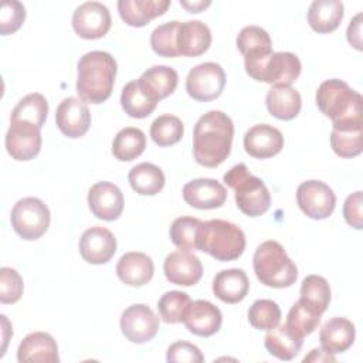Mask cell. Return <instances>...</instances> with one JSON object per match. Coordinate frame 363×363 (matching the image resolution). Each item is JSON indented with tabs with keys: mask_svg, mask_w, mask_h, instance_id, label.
I'll return each mask as SVG.
<instances>
[{
	"mask_svg": "<svg viewBox=\"0 0 363 363\" xmlns=\"http://www.w3.org/2000/svg\"><path fill=\"white\" fill-rule=\"evenodd\" d=\"M234 123L221 111L201 115L193 130V156L204 167L220 166L231 152Z\"/></svg>",
	"mask_w": 363,
	"mask_h": 363,
	"instance_id": "6da1fadb",
	"label": "cell"
},
{
	"mask_svg": "<svg viewBox=\"0 0 363 363\" xmlns=\"http://www.w3.org/2000/svg\"><path fill=\"white\" fill-rule=\"evenodd\" d=\"M118 65L106 51H89L77 65V94L82 102L102 104L113 89Z\"/></svg>",
	"mask_w": 363,
	"mask_h": 363,
	"instance_id": "7a4b0ae2",
	"label": "cell"
},
{
	"mask_svg": "<svg viewBox=\"0 0 363 363\" xmlns=\"http://www.w3.org/2000/svg\"><path fill=\"white\" fill-rule=\"evenodd\" d=\"M319 111L330 118L332 125L363 123L362 95L349 86L347 82L332 78L323 81L315 95Z\"/></svg>",
	"mask_w": 363,
	"mask_h": 363,
	"instance_id": "3957f363",
	"label": "cell"
},
{
	"mask_svg": "<svg viewBox=\"0 0 363 363\" xmlns=\"http://www.w3.org/2000/svg\"><path fill=\"white\" fill-rule=\"evenodd\" d=\"M197 250L217 261H234L245 250V235L231 221L221 218L203 221L197 235Z\"/></svg>",
	"mask_w": 363,
	"mask_h": 363,
	"instance_id": "277c9868",
	"label": "cell"
},
{
	"mask_svg": "<svg viewBox=\"0 0 363 363\" xmlns=\"http://www.w3.org/2000/svg\"><path fill=\"white\" fill-rule=\"evenodd\" d=\"M254 272L261 284L271 288H288L298 278V268L284 247L274 240L264 241L252 258Z\"/></svg>",
	"mask_w": 363,
	"mask_h": 363,
	"instance_id": "5b68a950",
	"label": "cell"
},
{
	"mask_svg": "<svg viewBox=\"0 0 363 363\" xmlns=\"http://www.w3.org/2000/svg\"><path fill=\"white\" fill-rule=\"evenodd\" d=\"M224 183L234 190L235 204L248 217H258L268 211L271 194L265 183L251 174L244 163L234 164L224 174Z\"/></svg>",
	"mask_w": 363,
	"mask_h": 363,
	"instance_id": "8992f818",
	"label": "cell"
},
{
	"mask_svg": "<svg viewBox=\"0 0 363 363\" xmlns=\"http://www.w3.org/2000/svg\"><path fill=\"white\" fill-rule=\"evenodd\" d=\"M245 72L255 81L274 86H291L301 74L302 65L294 52H272L255 61H244Z\"/></svg>",
	"mask_w": 363,
	"mask_h": 363,
	"instance_id": "52a82bcc",
	"label": "cell"
},
{
	"mask_svg": "<svg viewBox=\"0 0 363 363\" xmlns=\"http://www.w3.org/2000/svg\"><path fill=\"white\" fill-rule=\"evenodd\" d=\"M10 221L13 230L23 240H37L50 227L51 216L48 207L37 197L20 199L11 208Z\"/></svg>",
	"mask_w": 363,
	"mask_h": 363,
	"instance_id": "ba28073f",
	"label": "cell"
},
{
	"mask_svg": "<svg viewBox=\"0 0 363 363\" xmlns=\"http://www.w3.org/2000/svg\"><path fill=\"white\" fill-rule=\"evenodd\" d=\"M225 86V72L217 62H201L193 67L186 77L189 96L199 102L218 98Z\"/></svg>",
	"mask_w": 363,
	"mask_h": 363,
	"instance_id": "9c48e42d",
	"label": "cell"
},
{
	"mask_svg": "<svg viewBox=\"0 0 363 363\" xmlns=\"http://www.w3.org/2000/svg\"><path fill=\"white\" fill-rule=\"evenodd\" d=\"M296 203L303 214L313 220L328 218L336 206L333 190L320 180H306L296 189Z\"/></svg>",
	"mask_w": 363,
	"mask_h": 363,
	"instance_id": "30bf717a",
	"label": "cell"
},
{
	"mask_svg": "<svg viewBox=\"0 0 363 363\" xmlns=\"http://www.w3.org/2000/svg\"><path fill=\"white\" fill-rule=\"evenodd\" d=\"M121 330L132 343H146L152 340L159 330V318L145 303L128 306L121 315Z\"/></svg>",
	"mask_w": 363,
	"mask_h": 363,
	"instance_id": "8fae6325",
	"label": "cell"
},
{
	"mask_svg": "<svg viewBox=\"0 0 363 363\" xmlns=\"http://www.w3.org/2000/svg\"><path fill=\"white\" fill-rule=\"evenodd\" d=\"M111 13L99 1H85L72 14V28L81 38H102L111 28Z\"/></svg>",
	"mask_w": 363,
	"mask_h": 363,
	"instance_id": "7c38bea8",
	"label": "cell"
},
{
	"mask_svg": "<svg viewBox=\"0 0 363 363\" xmlns=\"http://www.w3.org/2000/svg\"><path fill=\"white\" fill-rule=\"evenodd\" d=\"M6 149L14 160L26 162L34 159L41 149L40 128L23 121H10V128L6 133Z\"/></svg>",
	"mask_w": 363,
	"mask_h": 363,
	"instance_id": "4fadbf2b",
	"label": "cell"
},
{
	"mask_svg": "<svg viewBox=\"0 0 363 363\" xmlns=\"http://www.w3.org/2000/svg\"><path fill=\"white\" fill-rule=\"evenodd\" d=\"M88 207L96 218L113 221L123 211V194L116 184L98 182L88 191Z\"/></svg>",
	"mask_w": 363,
	"mask_h": 363,
	"instance_id": "5bb4252c",
	"label": "cell"
},
{
	"mask_svg": "<svg viewBox=\"0 0 363 363\" xmlns=\"http://www.w3.org/2000/svg\"><path fill=\"white\" fill-rule=\"evenodd\" d=\"M163 271L169 282L180 286L196 285L203 275V265L197 255L190 251H173L163 262Z\"/></svg>",
	"mask_w": 363,
	"mask_h": 363,
	"instance_id": "9a60e30c",
	"label": "cell"
},
{
	"mask_svg": "<svg viewBox=\"0 0 363 363\" xmlns=\"http://www.w3.org/2000/svg\"><path fill=\"white\" fill-rule=\"evenodd\" d=\"M55 123L62 135L71 139L81 138L91 126V112L81 99L69 96L60 102L55 112Z\"/></svg>",
	"mask_w": 363,
	"mask_h": 363,
	"instance_id": "2e32d148",
	"label": "cell"
},
{
	"mask_svg": "<svg viewBox=\"0 0 363 363\" xmlns=\"http://www.w3.org/2000/svg\"><path fill=\"white\" fill-rule=\"evenodd\" d=\"M116 252V238L105 227L94 225L79 238V254L89 264H105Z\"/></svg>",
	"mask_w": 363,
	"mask_h": 363,
	"instance_id": "e0dca14e",
	"label": "cell"
},
{
	"mask_svg": "<svg viewBox=\"0 0 363 363\" xmlns=\"http://www.w3.org/2000/svg\"><path fill=\"white\" fill-rule=\"evenodd\" d=\"M184 201L199 210L221 207L227 200L225 187L216 179H194L183 186Z\"/></svg>",
	"mask_w": 363,
	"mask_h": 363,
	"instance_id": "ac0fdd59",
	"label": "cell"
},
{
	"mask_svg": "<svg viewBox=\"0 0 363 363\" xmlns=\"http://www.w3.org/2000/svg\"><path fill=\"white\" fill-rule=\"evenodd\" d=\"M183 323L190 333L201 337H208L217 333L223 323L221 311L206 299H197L190 302Z\"/></svg>",
	"mask_w": 363,
	"mask_h": 363,
	"instance_id": "d6986e66",
	"label": "cell"
},
{
	"mask_svg": "<svg viewBox=\"0 0 363 363\" xmlns=\"http://www.w3.org/2000/svg\"><path fill=\"white\" fill-rule=\"evenodd\" d=\"M284 147V136L279 129L268 123L251 126L244 135V149L255 159H269Z\"/></svg>",
	"mask_w": 363,
	"mask_h": 363,
	"instance_id": "ffe728a7",
	"label": "cell"
},
{
	"mask_svg": "<svg viewBox=\"0 0 363 363\" xmlns=\"http://www.w3.org/2000/svg\"><path fill=\"white\" fill-rule=\"evenodd\" d=\"M211 45V31L207 24L200 20H187L179 24L176 35V47L179 55L199 57Z\"/></svg>",
	"mask_w": 363,
	"mask_h": 363,
	"instance_id": "44dd1931",
	"label": "cell"
},
{
	"mask_svg": "<svg viewBox=\"0 0 363 363\" xmlns=\"http://www.w3.org/2000/svg\"><path fill=\"white\" fill-rule=\"evenodd\" d=\"M179 75L169 65H153L147 68L138 79L142 92L155 102L172 95L177 86Z\"/></svg>",
	"mask_w": 363,
	"mask_h": 363,
	"instance_id": "7402d4cb",
	"label": "cell"
},
{
	"mask_svg": "<svg viewBox=\"0 0 363 363\" xmlns=\"http://www.w3.org/2000/svg\"><path fill=\"white\" fill-rule=\"evenodd\" d=\"M17 360L20 363H58V346L55 339L45 332H33L18 345Z\"/></svg>",
	"mask_w": 363,
	"mask_h": 363,
	"instance_id": "603a6c76",
	"label": "cell"
},
{
	"mask_svg": "<svg viewBox=\"0 0 363 363\" xmlns=\"http://www.w3.org/2000/svg\"><path fill=\"white\" fill-rule=\"evenodd\" d=\"M354 337V325L349 319L340 316L330 318L319 330L320 347L330 354L346 352L353 345Z\"/></svg>",
	"mask_w": 363,
	"mask_h": 363,
	"instance_id": "cb8c5ba5",
	"label": "cell"
},
{
	"mask_svg": "<svg viewBox=\"0 0 363 363\" xmlns=\"http://www.w3.org/2000/svg\"><path fill=\"white\" fill-rule=\"evenodd\" d=\"M155 274V265L145 252L130 251L123 254L116 264L118 278L129 286H142L147 284Z\"/></svg>",
	"mask_w": 363,
	"mask_h": 363,
	"instance_id": "d4e9b609",
	"label": "cell"
},
{
	"mask_svg": "<svg viewBox=\"0 0 363 363\" xmlns=\"http://www.w3.org/2000/svg\"><path fill=\"white\" fill-rule=\"evenodd\" d=\"M170 0H119L118 11L121 18L130 27H143L150 20L163 16Z\"/></svg>",
	"mask_w": 363,
	"mask_h": 363,
	"instance_id": "484cf974",
	"label": "cell"
},
{
	"mask_svg": "<svg viewBox=\"0 0 363 363\" xmlns=\"http://www.w3.org/2000/svg\"><path fill=\"white\" fill-rule=\"evenodd\" d=\"M250 289L247 274L240 268L220 271L213 281V294L225 303L241 302Z\"/></svg>",
	"mask_w": 363,
	"mask_h": 363,
	"instance_id": "4316f807",
	"label": "cell"
},
{
	"mask_svg": "<svg viewBox=\"0 0 363 363\" xmlns=\"http://www.w3.org/2000/svg\"><path fill=\"white\" fill-rule=\"evenodd\" d=\"M265 349L279 360H292L302 349L303 337L295 333L286 323L269 329L264 339Z\"/></svg>",
	"mask_w": 363,
	"mask_h": 363,
	"instance_id": "83f0119b",
	"label": "cell"
},
{
	"mask_svg": "<svg viewBox=\"0 0 363 363\" xmlns=\"http://www.w3.org/2000/svg\"><path fill=\"white\" fill-rule=\"evenodd\" d=\"M345 14L343 3L339 0H315L308 9V23L316 33L335 31Z\"/></svg>",
	"mask_w": 363,
	"mask_h": 363,
	"instance_id": "f1b7e54d",
	"label": "cell"
},
{
	"mask_svg": "<svg viewBox=\"0 0 363 363\" xmlns=\"http://www.w3.org/2000/svg\"><path fill=\"white\" fill-rule=\"evenodd\" d=\"M268 112L281 121L298 116L302 106L301 94L292 86H272L265 96Z\"/></svg>",
	"mask_w": 363,
	"mask_h": 363,
	"instance_id": "f546056e",
	"label": "cell"
},
{
	"mask_svg": "<svg viewBox=\"0 0 363 363\" xmlns=\"http://www.w3.org/2000/svg\"><path fill=\"white\" fill-rule=\"evenodd\" d=\"M363 123L332 125L330 146L333 152L345 159L356 157L363 150Z\"/></svg>",
	"mask_w": 363,
	"mask_h": 363,
	"instance_id": "4dcf8cb0",
	"label": "cell"
},
{
	"mask_svg": "<svg viewBox=\"0 0 363 363\" xmlns=\"http://www.w3.org/2000/svg\"><path fill=\"white\" fill-rule=\"evenodd\" d=\"M237 48L244 55V61H255L272 54L269 34L258 26H247L237 35Z\"/></svg>",
	"mask_w": 363,
	"mask_h": 363,
	"instance_id": "1f68e13d",
	"label": "cell"
},
{
	"mask_svg": "<svg viewBox=\"0 0 363 363\" xmlns=\"http://www.w3.org/2000/svg\"><path fill=\"white\" fill-rule=\"evenodd\" d=\"M130 187L140 196H155L164 187V173L153 163L143 162L129 170Z\"/></svg>",
	"mask_w": 363,
	"mask_h": 363,
	"instance_id": "d6a6232c",
	"label": "cell"
},
{
	"mask_svg": "<svg viewBox=\"0 0 363 363\" xmlns=\"http://www.w3.org/2000/svg\"><path fill=\"white\" fill-rule=\"evenodd\" d=\"M146 147V136L139 128L128 126L121 129L112 142V155L121 162H130L139 157Z\"/></svg>",
	"mask_w": 363,
	"mask_h": 363,
	"instance_id": "836d02e7",
	"label": "cell"
},
{
	"mask_svg": "<svg viewBox=\"0 0 363 363\" xmlns=\"http://www.w3.org/2000/svg\"><path fill=\"white\" fill-rule=\"evenodd\" d=\"M299 301L313 312L322 315L330 303V286L320 275H308L301 285Z\"/></svg>",
	"mask_w": 363,
	"mask_h": 363,
	"instance_id": "e575fe53",
	"label": "cell"
},
{
	"mask_svg": "<svg viewBox=\"0 0 363 363\" xmlns=\"http://www.w3.org/2000/svg\"><path fill=\"white\" fill-rule=\"evenodd\" d=\"M48 113V102L44 95L38 92H33L26 95L18 101L11 112L10 121H23L35 125L37 128H43L45 123Z\"/></svg>",
	"mask_w": 363,
	"mask_h": 363,
	"instance_id": "d590c367",
	"label": "cell"
},
{
	"mask_svg": "<svg viewBox=\"0 0 363 363\" xmlns=\"http://www.w3.org/2000/svg\"><path fill=\"white\" fill-rule=\"evenodd\" d=\"M121 105L125 113L130 118L142 119L149 116L155 109L157 102L147 98L138 85V81H129L121 94Z\"/></svg>",
	"mask_w": 363,
	"mask_h": 363,
	"instance_id": "8d00e7d4",
	"label": "cell"
},
{
	"mask_svg": "<svg viewBox=\"0 0 363 363\" xmlns=\"http://www.w3.org/2000/svg\"><path fill=\"white\" fill-rule=\"evenodd\" d=\"M183 133V122L180 121V118L170 113L157 116L150 125V138L160 147L176 145L182 140Z\"/></svg>",
	"mask_w": 363,
	"mask_h": 363,
	"instance_id": "74e56055",
	"label": "cell"
},
{
	"mask_svg": "<svg viewBox=\"0 0 363 363\" xmlns=\"http://www.w3.org/2000/svg\"><path fill=\"white\" fill-rule=\"evenodd\" d=\"M201 220L194 217H177L170 225V240L172 242L183 251L197 250V235L201 225Z\"/></svg>",
	"mask_w": 363,
	"mask_h": 363,
	"instance_id": "f35d334b",
	"label": "cell"
},
{
	"mask_svg": "<svg viewBox=\"0 0 363 363\" xmlns=\"http://www.w3.org/2000/svg\"><path fill=\"white\" fill-rule=\"evenodd\" d=\"M190 296L182 291H169L157 302L159 316L164 323H180L190 305Z\"/></svg>",
	"mask_w": 363,
	"mask_h": 363,
	"instance_id": "ab89813d",
	"label": "cell"
},
{
	"mask_svg": "<svg viewBox=\"0 0 363 363\" xmlns=\"http://www.w3.org/2000/svg\"><path fill=\"white\" fill-rule=\"evenodd\" d=\"M180 21L173 20L164 24L157 26L150 34V47L152 50L166 58H176L179 57V51L176 47V35Z\"/></svg>",
	"mask_w": 363,
	"mask_h": 363,
	"instance_id": "60d3db41",
	"label": "cell"
},
{
	"mask_svg": "<svg viewBox=\"0 0 363 363\" xmlns=\"http://www.w3.org/2000/svg\"><path fill=\"white\" fill-rule=\"evenodd\" d=\"M281 320V309L271 299H257L248 309V322L258 330H269Z\"/></svg>",
	"mask_w": 363,
	"mask_h": 363,
	"instance_id": "b9f144b4",
	"label": "cell"
},
{
	"mask_svg": "<svg viewBox=\"0 0 363 363\" xmlns=\"http://www.w3.org/2000/svg\"><path fill=\"white\" fill-rule=\"evenodd\" d=\"M319 313L313 312L311 308L303 305L299 299L292 305V308L288 312L286 316V325L299 336L305 337L306 335H311L318 325L320 323Z\"/></svg>",
	"mask_w": 363,
	"mask_h": 363,
	"instance_id": "7bdbcfd3",
	"label": "cell"
},
{
	"mask_svg": "<svg viewBox=\"0 0 363 363\" xmlns=\"http://www.w3.org/2000/svg\"><path fill=\"white\" fill-rule=\"evenodd\" d=\"M26 20V7L17 0H4L0 11V33L9 35L16 33Z\"/></svg>",
	"mask_w": 363,
	"mask_h": 363,
	"instance_id": "ee69618b",
	"label": "cell"
},
{
	"mask_svg": "<svg viewBox=\"0 0 363 363\" xmlns=\"http://www.w3.org/2000/svg\"><path fill=\"white\" fill-rule=\"evenodd\" d=\"M24 284L20 274L10 268H0V302L1 303H16L23 295Z\"/></svg>",
	"mask_w": 363,
	"mask_h": 363,
	"instance_id": "f6af8a7d",
	"label": "cell"
},
{
	"mask_svg": "<svg viewBox=\"0 0 363 363\" xmlns=\"http://www.w3.org/2000/svg\"><path fill=\"white\" fill-rule=\"evenodd\" d=\"M166 360L170 363H183V362H187V363H201L204 362V356L201 354L200 349L193 345V343H189V342H184V340H179V342H174L172 343L169 347H167V354H166Z\"/></svg>",
	"mask_w": 363,
	"mask_h": 363,
	"instance_id": "bcb514c9",
	"label": "cell"
},
{
	"mask_svg": "<svg viewBox=\"0 0 363 363\" xmlns=\"http://www.w3.org/2000/svg\"><path fill=\"white\" fill-rule=\"evenodd\" d=\"M362 206H363L362 191H354V193L349 194L343 204V217H345L346 223L356 230H362V227H363Z\"/></svg>",
	"mask_w": 363,
	"mask_h": 363,
	"instance_id": "7dc6e473",
	"label": "cell"
},
{
	"mask_svg": "<svg viewBox=\"0 0 363 363\" xmlns=\"http://www.w3.org/2000/svg\"><path fill=\"white\" fill-rule=\"evenodd\" d=\"M347 41L352 44L356 50H362V13L356 14L353 20H350V24L346 31Z\"/></svg>",
	"mask_w": 363,
	"mask_h": 363,
	"instance_id": "c3c4849f",
	"label": "cell"
},
{
	"mask_svg": "<svg viewBox=\"0 0 363 363\" xmlns=\"http://www.w3.org/2000/svg\"><path fill=\"white\" fill-rule=\"evenodd\" d=\"M303 362H336V357L320 347L311 350V353L303 357Z\"/></svg>",
	"mask_w": 363,
	"mask_h": 363,
	"instance_id": "681fc988",
	"label": "cell"
},
{
	"mask_svg": "<svg viewBox=\"0 0 363 363\" xmlns=\"http://www.w3.org/2000/svg\"><path fill=\"white\" fill-rule=\"evenodd\" d=\"M211 1H183L180 0V6L187 9L190 13H200L203 9L208 7Z\"/></svg>",
	"mask_w": 363,
	"mask_h": 363,
	"instance_id": "f907efd6",
	"label": "cell"
}]
</instances>
